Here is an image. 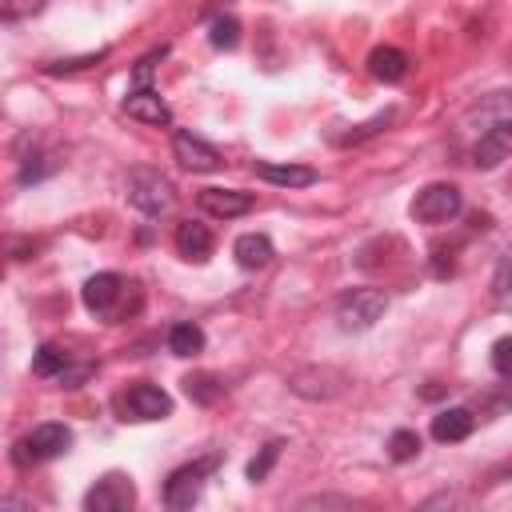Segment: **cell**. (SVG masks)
<instances>
[{"instance_id": "cell-24", "label": "cell", "mask_w": 512, "mask_h": 512, "mask_svg": "<svg viewBox=\"0 0 512 512\" xmlns=\"http://www.w3.org/2000/svg\"><path fill=\"white\" fill-rule=\"evenodd\" d=\"M280 448H284V440H272V444H264L252 460H248V480L252 484H260V480H268V472H272V464L280 460Z\"/></svg>"}, {"instance_id": "cell-31", "label": "cell", "mask_w": 512, "mask_h": 512, "mask_svg": "<svg viewBox=\"0 0 512 512\" xmlns=\"http://www.w3.org/2000/svg\"><path fill=\"white\" fill-rule=\"evenodd\" d=\"M448 272H452V252L436 248V252H432V276H448Z\"/></svg>"}, {"instance_id": "cell-18", "label": "cell", "mask_w": 512, "mask_h": 512, "mask_svg": "<svg viewBox=\"0 0 512 512\" xmlns=\"http://www.w3.org/2000/svg\"><path fill=\"white\" fill-rule=\"evenodd\" d=\"M232 256H236V264L240 268H248V272H256V268H264V264H272V240L268 236H260V232H244L236 244H232Z\"/></svg>"}, {"instance_id": "cell-17", "label": "cell", "mask_w": 512, "mask_h": 512, "mask_svg": "<svg viewBox=\"0 0 512 512\" xmlns=\"http://www.w3.org/2000/svg\"><path fill=\"white\" fill-rule=\"evenodd\" d=\"M368 72H372V80H380V84H400V80L408 76V56H404L400 48H392V44L372 48Z\"/></svg>"}, {"instance_id": "cell-10", "label": "cell", "mask_w": 512, "mask_h": 512, "mask_svg": "<svg viewBox=\"0 0 512 512\" xmlns=\"http://www.w3.org/2000/svg\"><path fill=\"white\" fill-rule=\"evenodd\" d=\"M508 156H512V120H496V124H488L480 132V140L472 148V164L488 172V168L504 164Z\"/></svg>"}, {"instance_id": "cell-4", "label": "cell", "mask_w": 512, "mask_h": 512, "mask_svg": "<svg viewBox=\"0 0 512 512\" xmlns=\"http://www.w3.org/2000/svg\"><path fill=\"white\" fill-rule=\"evenodd\" d=\"M216 468H220V456H216V452H208V456H200V460H192V464H180V468L164 480V504H168L172 512H188V508L200 500L204 480H208Z\"/></svg>"}, {"instance_id": "cell-26", "label": "cell", "mask_w": 512, "mask_h": 512, "mask_svg": "<svg viewBox=\"0 0 512 512\" xmlns=\"http://www.w3.org/2000/svg\"><path fill=\"white\" fill-rule=\"evenodd\" d=\"M388 120H392V108H384V112H380V116H372L368 124H360V128H352V132H344V136H336V144H340V148H348V144H360V140L376 136V132H380Z\"/></svg>"}, {"instance_id": "cell-11", "label": "cell", "mask_w": 512, "mask_h": 512, "mask_svg": "<svg viewBox=\"0 0 512 512\" xmlns=\"http://www.w3.org/2000/svg\"><path fill=\"white\" fill-rule=\"evenodd\" d=\"M196 204H200L208 216H216V220H232V216L252 212V208H256V196H252V192H240V188H204V192L196 196Z\"/></svg>"}, {"instance_id": "cell-19", "label": "cell", "mask_w": 512, "mask_h": 512, "mask_svg": "<svg viewBox=\"0 0 512 512\" xmlns=\"http://www.w3.org/2000/svg\"><path fill=\"white\" fill-rule=\"evenodd\" d=\"M168 352L172 356H196L204 352V328L192 324V320H180L168 328Z\"/></svg>"}, {"instance_id": "cell-29", "label": "cell", "mask_w": 512, "mask_h": 512, "mask_svg": "<svg viewBox=\"0 0 512 512\" xmlns=\"http://www.w3.org/2000/svg\"><path fill=\"white\" fill-rule=\"evenodd\" d=\"M492 368H496L500 376H512V336H500V340L492 344Z\"/></svg>"}, {"instance_id": "cell-6", "label": "cell", "mask_w": 512, "mask_h": 512, "mask_svg": "<svg viewBox=\"0 0 512 512\" xmlns=\"http://www.w3.org/2000/svg\"><path fill=\"white\" fill-rule=\"evenodd\" d=\"M116 412L120 420H164L172 416V396L160 384H132L116 396Z\"/></svg>"}, {"instance_id": "cell-2", "label": "cell", "mask_w": 512, "mask_h": 512, "mask_svg": "<svg viewBox=\"0 0 512 512\" xmlns=\"http://www.w3.org/2000/svg\"><path fill=\"white\" fill-rule=\"evenodd\" d=\"M68 444H72L68 424L44 420V424H36L28 436H20V440L12 444V464H16V468H28V464L56 460V456H64V452H68Z\"/></svg>"}, {"instance_id": "cell-3", "label": "cell", "mask_w": 512, "mask_h": 512, "mask_svg": "<svg viewBox=\"0 0 512 512\" xmlns=\"http://www.w3.org/2000/svg\"><path fill=\"white\" fill-rule=\"evenodd\" d=\"M128 204L144 216H164L176 204V184L160 168H132L128 172Z\"/></svg>"}, {"instance_id": "cell-12", "label": "cell", "mask_w": 512, "mask_h": 512, "mask_svg": "<svg viewBox=\"0 0 512 512\" xmlns=\"http://www.w3.org/2000/svg\"><path fill=\"white\" fill-rule=\"evenodd\" d=\"M292 392L296 396H308V400H332V396H340L344 392V372H336V368H304V372H296L292 380Z\"/></svg>"}, {"instance_id": "cell-7", "label": "cell", "mask_w": 512, "mask_h": 512, "mask_svg": "<svg viewBox=\"0 0 512 512\" xmlns=\"http://www.w3.org/2000/svg\"><path fill=\"white\" fill-rule=\"evenodd\" d=\"M464 196L456 184H424L412 200V220L420 224H448L452 216H460Z\"/></svg>"}, {"instance_id": "cell-23", "label": "cell", "mask_w": 512, "mask_h": 512, "mask_svg": "<svg viewBox=\"0 0 512 512\" xmlns=\"http://www.w3.org/2000/svg\"><path fill=\"white\" fill-rule=\"evenodd\" d=\"M492 300L500 308H512V252H504L496 272H492Z\"/></svg>"}, {"instance_id": "cell-25", "label": "cell", "mask_w": 512, "mask_h": 512, "mask_svg": "<svg viewBox=\"0 0 512 512\" xmlns=\"http://www.w3.org/2000/svg\"><path fill=\"white\" fill-rule=\"evenodd\" d=\"M208 40H212V48H236V44H240V24H236V16H216Z\"/></svg>"}, {"instance_id": "cell-27", "label": "cell", "mask_w": 512, "mask_h": 512, "mask_svg": "<svg viewBox=\"0 0 512 512\" xmlns=\"http://www.w3.org/2000/svg\"><path fill=\"white\" fill-rule=\"evenodd\" d=\"M104 56H108V48H100V52H88V56H76V60H52V64H44V72H48V76L80 72V68H88V64H100Z\"/></svg>"}, {"instance_id": "cell-8", "label": "cell", "mask_w": 512, "mask_h": 512, "mask_svg": "<svg viewBox=\"0 0 512 512\" xmlns=\"http://www.w3.org/2000/svg\"><path fill=\"white\" fill-rule=\"evenodd\" d=\"M136 504V488L128 476L120 472H108L104 480H96L88 492H84V508L88 512H124Z\"/></svg>"}, {"instance_id": "cell-28", "label": "cell", "mask_w": 512, "mask_h": 512, "mask_svg": "<svg viewBox=\"0 0 512 512\" xmlns=\"http://www.w3.org/2000/svg\"><path fill=\"white\" fill-rule=\"evenodd\" d=\"M40 8H44V0H0V16L4 20H24V16L40 12Z\"/></svg>"}, {"instance_id": "cell-32", "label": "cell", "mask_w": 512, "mask_h": 512, "mask_svg": "<svg viewBox=\"0 0 512 512\" xmlns=\"http://www.w3.org/2000/svg\"><path fill=\"white\" fill-rule=\"evenodd\" d=\"M500 476H512V460H508L504 468H496V472H492V480H500Z\"/></svg>"}, {"instance_id": "cell-1", "label": "cell", "mask_w": 512, "mask_h": 512, "mask_svg": "<svg viewBox=\"0 0 512 512\" xmlns=\"http://www.w3.org/2000/svg\"><path fill=\"white\" fill-rule=\"evenodd\" d=\"M80 300H84V308L96 316V320H104V324H124L128 316H136L140 312V284L136 280H128V276H120V272H96L84 288H80Z\"/></svg>"}, {"instance_id": "cell-15", "label": "cell", "mask_w": 512, "mask_h": 512, "mask_svg": "<svg viewBox=\"0 0 512 512\" xmlns=\"http://www.w3.org/2000/svg\"><path fill=\"white\" fill-rule=\"evenodd\" d=\"M472 428H476L472 408H440V412L432 416V440H440V444L468 440V436H472Z\"/></svg>"}, {"instance_id": "cell-14", "label": "cell", "mask_w": 512, "mask_h": 512, "mask_svg": "<svg viewBox=\"0 0 512 512\" xmlns=\"http://www.w3.org/2000/svg\"><path fill=\"white\" fill-rule=\"evenodd\" d=\"M212 248H216V236H212L208 224H200V220H184V224H176V252H180L184 260L204 264V260L212 256Z\"/></svg>"}, {"instance_id": "cell-30", "label": "cell", "mask_w": 512, "mask_h": 512, "mask_svg": "<svg viewBox=\"0 0 512 512\" xmlns=\"http://www.w3.org/2000/svg\"><path fill=\"white\" fill-rule=\"evenodd\" d=\"M160 56H164V48L148 52V56H144V60H140V64L132 68V80H136L140 88H148V80H152V68H156V60H160Z\"/></svg>"}, {"instance_id": "cell-21", "label": "cell", "mask_w": 512, "mask_h": 512, "mask_svg": "<svg viewBox=\"0 0 512 512\" xmlns=\"http://www.w3.org/2000/svg\"><path fill=\"white\" fill-rule=\"evenodd\" d=\"M184 392H188L192 404H216L224 396V380L212 376V372H196V376L184 380Z\"/></svg>"}, {"instance_id": "cell-22", "label": "cell", "mask_w": 512, "mask_h": 512, "mask_svg": "<svg viewBox=\"0 0 512 512\" xmlns=\"http://www.w3.org/2000/svg\"><path fill=\"white\" fill-rule=\"evenodd\" d=\"M388 456H392L396 464L416 460V456H420V436H416L412 428H396V432L388 436Z\"/></svg>"}, {"instance_id": "cell-5", "label": "cell", "mask_w": 512, "mask_h": 512, "mask_svg": "<svg viewBox=\"0 0 512 512\" xmlns=\"http://www.w3.org/2000/svg\"><path fill=\"white\" fill-rule=\"evenodd\" d=\"M384 308H388V296L380 288H348L336 300V320L344 332H364L384 316Z\"/></svg>"}, {"instance_id": "cell-16", "label": "cell", "mask_w": 512, "mask_h": 512, "mask_svg": "<svg viewBox=\"0 0 512 512\" xmlns=\"http://www.w3.org/2000/svg\"><path fill=\"white\" fill-rule=\"evenodd\" d=\"M252 172L268 184H280V188H308L316 184V168L308 164H272V160H256Z\"/></svg>"}, {"instance_id": "cell-9", "label": "cell", "mask_w": 512, "mask_h": 512, "mask_svg": "<svg viewBox=\"0 0 512 512\" xmlns=\"http://www.w3.org/2000/svg\"><path fill=\"white\" fill-rule=\"evenodd\" d=\"M172 156H176L180 168H188V172H216V168L224 164L220 148H212L204 136H196V132H188V128H180V132L172 136Z\"/></svg>"}, {"instance_id": "cell-13", "label": "cell", "mask_w": 512, "mask_h": 512, "mask_svg": "<svg viewBox=\"0 0 512 512\" xmlns=\"http://www.w3.org/2000/svg\"><path fill=\"white\" fill-rule=\"evenodd\" d=\"M124 112L140 124H152V128H168L172 124V108L152 92V88H136L124 96Z\"/></svg>"}, {"instance_id": "cell-20", "label": "cell", "mask_w": 512, "mask_h": 512, "mask_svg": "<svg viewBox=\"0 0 512 512\" xmlns=\"http://www.w3.org/2000/svg\"><path fill=\"white\" fill-rule=\"evenodd\" d=\"M68 364H72V352L68 348H60V344H40L36 352H32V372L36 376H64L68 372Z\"/></svg>"}]
</instances>
